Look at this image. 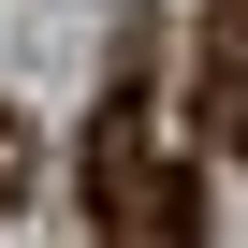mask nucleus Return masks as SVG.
<instances>
[{
	"mask_svg": "<svg viewBox=\"0 0 248 248\" xmlns=\"http://www.w3.org/2000/svg\"><path fill=\"white\" fill-rule=\"evenodd\" d=\"M146 73H161V44L132 30V44H117V73H102V132H88V204H102V233H117V248H204V190H190L175 132L146 117Z\"/></svg>",
	"mask_w": 248,
	"mask_h": 248,
	"instance_id": "1",
	"label": "nucleus"
},
{
	"mask_svg": "<svg viewBox=\"0 0 248 248\" xmlns=\"http://www.w3.org/2000/svg\"><path fill=\"white\" fill-rule=\"evenodd\" d=\"M30 190V117H0V204Z\"/></svg>",
	"mask_w": 248,
	"mask_h": 248,
	"instance_id": "2",
	"label": "nucleus"
}]
</instances>
